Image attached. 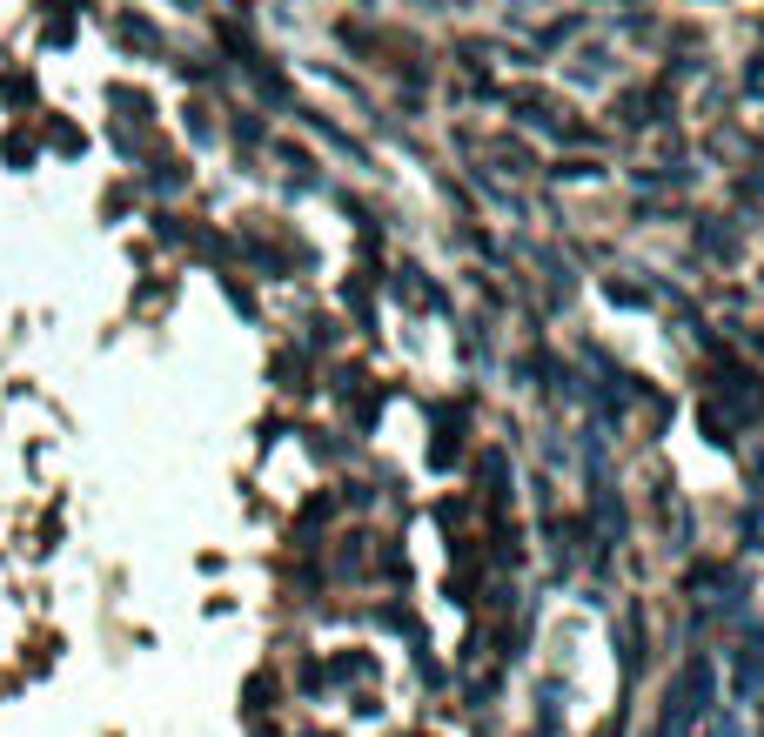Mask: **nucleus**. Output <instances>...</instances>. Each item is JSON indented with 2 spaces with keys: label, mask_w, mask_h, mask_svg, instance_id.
<instances>
[{
  "label": "nucleus",
  "mask_w": 764,
  "mask_h": 737,
  "mask_svg": "<svg viewBox=\"0 0 764 737\" xmlns=\"http://www.w3.org/2000/svg\"><path fill=\"white\" fill-rule=\"evenodd\" d=\"M27 469H34V449L21 436H7V402H0V557H14L27 543V523H34Z\"/></svg>",
  "instance_id": "1"
}]
</instances>
